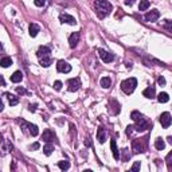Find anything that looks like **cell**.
Segmentation results:
<instances>
[{
    "instance_id": "7a4b0ae2",
    "label": "cell",
    "mask_w": 172,
    "mask_h": 172,
    "mask_svg": "<svg viewBox=\"0 0 172 172\" xmlns=\"http://www.w3.org/2000/svg\"><path fill=\"white\" fill-rule=\"evenodd\" d=\"M136 86H137V79L133 78V77L121 82V89H123V91L125 94H132L134 91V89H136Z\"/></svg>"
},
{
    "instance_id": "5b68a950",
    "label": "cell",
    "mask_w": 172,
    "mask_h": 172,
    "mask_svg": "<svg viewBox=\"0 0 172 172\" xmlns=\"http://www.w3.org/2000/svg\"><path fill=\"white\" fill-rule=\"evenodd\" d=\"M132 149H133L134 153H141V152L145 151V145L143 144V140H140V139L133 140V143H132Z\"/></svg>"
},
{
    "instance_id": "9a60e30c",
    "label": "cell",
    "mask_w": 172,
    "mask_h": 172,
    "mask_svg": "<svg viewBox=\"0 0 172 172\" xmlns=\"http://www.w3.org/2000/svg\"><path fill=\"white\" fill-rule=\"evenodd\" d=\"M41 31V28H39V26L36 23H31L28 26V32H30V36H32V38H35L36 35H38V32Z\"/></svg>"
},
{
    "instance_id": "ab89813d",
    "label": "cell",
    "mask_w": 172,
    "mask_h": 172,
    "mask_svg": "<svg viewBox=\"0 0 172 172\" xmlns=\"http://www.w3.org/2000/svg\"><path fill=\"white\" fill-rule=\"evenodd\" d=\"M39 147H41V145H39V143H34L31 145V149H39Z\"/></svg>"
},
{
    "instance_id": "7c38bea8",
    "label": "cell",
    "mask_w": 172,
    "mask_h": 172,
    "mask_svg": "<svg viewBox=\"0 0 172 172\" xmlns=\"http://www.w3.org/2000/svg\"><path fill=\"white\" fill-rule=\"evenodd\" d=\"M79 38H81V34H79V32H73L70 35V38H69V44H70L71 49H75V46L79 42Z\"/></svg>"
},
{
    "instance_id": "4fadbf2b",
    "label": "cell",
    "mask_w": 172,
    "mask_h": 172,
    "mask_svg": "<svg viewBox=\"0 0 172 172\" xmlns=\"http://www.w3.org/2000/svg\"><path fill=\"white\" fill-rule=\"evenodd\" d=\"M50 54H51V50H50L47 46H41L39 50L36 51V55H38L39 59L44 58V57H50Z\"/></svg>"
},
{
    "instance_id": "3957f363",
    "label": "cell",
    "mask_w": 172,
    "mask_h": 172,
    "mask_svg": "<svg viewBox=\"0 0 172 172\" xmlns=\"http://www.w3.org/2000/svg\"><path fill=\"white\" fill-rule=\"evenodd\" d=\"M159 121H160V124H161L163 128H168V126L172 124V117H171V114H169L168 112H164V113H161Z\"/></svg>"
},
{
    "instance_id": "603a6c76",
    "label": "cell",
    "mask_w": 172,
    "mask_h": 172,
    "mask_svg": "<svg viewBox=\"0 0 172 172\" xmlns=\"http://www.w3.org/2000/svg\"><path fill=\"white\" fill-rule=\"evenodd\" d=\"M27 125H28V129H30V134H31V136H38L39 134V129H38V126L36 125H32V124H28L27 123Z\"/></svg>"
},
{
    "instance_id": "52a82bcc",
    "label": "cell",
    "mask_w": 172,
    "mask_h": 172,
    "mask_svg": "<svg viewBox=\"0 0 172 172\" xmlns=\"http://www.w3.org/2000/svg\"><path fill=\"white\" fill-rule=\"evenodd\" d=\"M149 126H151V124L147 121L145 118H141L140 121H137L136 123V126H134V129H136L137 132H143V131H147V129H149Z\"/></svg>"
},
{
    "instance_id": "83f0119b",
    "label": "cell",
    "mask_w": 172,
    "mask_h": 172,
    "mask_svg": "<svg viewBox=\"0 0 172 172\" xmlns=\"http://www.w3.org/2000/svg\"><path fill=\"white\" fill-rule=\"evenodd\" d=\"M0 65H1V67H8L12 65V59L9 58V57H4V58L0 61Z\"/></svg>"
},
{
    "instance_id": "4316f807",
    "label": "cell",
    "mask_w": 172,
    "mask_h": 172,
    "mask_svg": "<svg viewBox=\"0 0 172 172\" xmlns=\"http://www.w3.org/2000/svg\"><path fill=\"white\" fill-rule=\"evenodd\" d=\"M53 151H54V147L51 145L50 143H47L46 145L43 147V152H44V155H46V156H50V155L53 153Z\"/></svg>"
},
{
    "instance_id": "60d3db41",
    "label": "cell",
    "mask_w": 172,
    "mask_h": 172,
    "mask_svg": "<svg viewBox=\"0 0 172 172\" xmlns=\"http://www.w3.org/2000/svg\"><path fill=\"white\" fill-rule=\"evenodd\" d=\"M134 3V0H125V4L126 6H132Z\"/></svg>"
},
{
    "instance_id": "ba28073f",
    "label": "cell",
    "mask_w": 172,
    "mask_h": 172,
    "mask_svg": "<svg viewBox=\"0 0 172 172\" xmlns=\"http://www.w3.org/2000/svg\"><path fill=\"white\" fill-rule=\"evenodd\" d=\"M57 69H58L59 73H70L71 71V66L67 63L66 61H58V63H57Z\"/></svg>"
},
{
    "instance_id": "6da1fadb",
    "label": "cell",
    "mask_w": 172,
    "mask_h": 172,
    "mask_svg": "<svg viewBox=\"0 0 172 172\" xmlns=\"http://www.w3.org/2000/svg\"><path fill=\"white\" fill-rule=\"evenodd\" d=\"M94 6H96L97 12L99 14V18H104V16L109 15L112 11V4L108 0H96Z\"/></svg>"
},
{
    "instance_id": "f1b7e54d",
    "label": "cell",
    "mask_w": 172,
    "mask_h": 172,
    "mask_svg": "<svg viewBox=\"0 0 172 172\" xmlns=\"http://www.w3.org/2000/svg\"><path fill=\"white\" fill-rule=\"evenodd\" d=\"M58 167L62 169V171H66V169L70 168V163H69V161L62 160V161H59V163H58Z\"/></svg>"
},
{
    "instance_id": "836d02e7",
    "label": "cell",
    "mask_w": 172,
    "mask_h": 172,
    "mask_svg": "<svg viewBox=\"0 0 172 172\" xmlns=\"http://www.w3.org/2000/svg\"><path fill=\"white\" fill-rule=\"evenodd\" d=\"M34 3H35L36 7H43L44 4H46V0H35Z\"/></svg>"
},
{
    "instance_id": "cb8c5ba5",
    "label": "cell",
    "mask_w": 172,
    "mask_h": 172,
    "mask_svg": "<svg viewBox=\"0 0 172 172\" xmlns=\"http://www.w3.org/2000/svg\"><path fill=\"white\" fill-rule=\"evenodd\" d=\"M151 3H149V0H140V6H139V9L140 11H147L149 8Z\"/></svg>"
},
{
    "instance_id": "30bf717a",
    "label": "cell",
    "mask_w": 172,
    "mask_h": 172,
    "mask_svg": "<svg viewBox=\"0 0 172 172\" xmlns=\"http://www.w3.org/2000/svg\"><path fill=\"white\" fill-rule=\"evenodd\" d=\"M59 20H61L62 23H67V24H71V26H74V24L77 23L75 18L71 16V15H69V14H61L59 15Z\"/></svg>"
},
{
    "instance_id": "8fae6325",
    "label": "cell",
    "mask_w": 172,
    "mask_h": 172,
    "mask_svg": "<svg viewBox=\"0 0 172 172\" xmlns=\"http://www.w3.org/2000/svg\"><path fill=\"white\" fill-rule=\"evenodd\" d=\"M42 140L46 141V143H51L53 140H55V133L51 129H46L42 134Z\"/></svg>"
},
{
    "instance_id": "277c9868",
    "label": "cell",
    "mask_w": 172,
    "mask_h": 172,
    "mask_svg": "<svg viewBox=\"0 0 172 172\" xmlns=\"http://www.w3.org/2000/svg\"><path fill=\"white\" fill-rule=\"evenodd\" d=\"M98 54H99L101 59L105 62V63H110V62L114 61V55L112 53H109V51H105V50H102V49H98Z\"/></svg>"
},
{
    "instance_id": "9c48e42d",
    "label": "cell",
    "mask_w": 172,
    "mask_h": 172,
    "mask_svg": "<svg viewBox=\"0 0 172 172\" xmlns=\"http://www.w3.org/2000/svg\"><path fill=\"white\" fill-rule=\"evenodd\" d=\"M67 85H69V90L70 91H77L81 88V81H79V78H71L67 81Z\"/></svg>"
},
{
    "instance_id": "e575fe53",
    "label": "cell",
    "mask_w": 172,
    "mask_h": 172,
    "mask_svg": "<svg viewBox=\"0 0 172 172\" xmlns=\"http://www.w3.org/2000/svg\"><path fill=\"white\" fill-rule=\"evenodd\" d=\"M157 83L160 85V86H164V85H165V78H164V77H159Z\"/></svg>"
},
{
    "instance_id": "f546056e",
    "label": "cell",
    "mask_w": 172,
    "mask_h": 172,
    "mask_svg": "<svg viewBox=\"0 0 172 172\" xmlns=\"http://www.w3.org/2000/svg\"><path fill=\"white\" fill-rule=\"evenodd\" d=\"M167 165H168V169H172V152H169L168 155H167Z\"/></svg>"
},
{
    "instance_id": "74e56055",
    "label": "cell",
    "mask_w": 172,
    "mask_h": 172,
    "mask_svg": "<svg viewBox=\"0 0 172 172\" xmlns=\"http://www.w3.org/2000/svg\"><path fill=\"white\" fill-rule=\"evenodd\" d=\"M28 110L30 112H35L36 110V104H34V105H28Z\"/></svg>"
},
{
    "instance_id": "ffe728a7",
    "label": "cell",
    "mask_w": 172,
    "mask_h": 172,
    "mask_svg": "<svg viewBox=\"0 0 172 172\" xmlns=\"http://www.w3.org/2000/svg\"><path fill=\"white\" fill-rule=\"evenodd\" d=\"M155 148L157 149V151H163V149L165 148V143H164L163 139H160V137H159V139H156V140H155Z\"/></svg>"
},
{
    "instance_id": "d6986e66",
    "label": "cell",
    "mask_w": 172,
    "mask_h": 172,
    "mask_svg": "<svg viewBox=\"0 0 172 172\" xmlns=\"http://www.w3.org/2000/svg\"><path fill=\"white\" fill-rule=\"evenodd\" d=\"M6 96L8 97V101H9V105L11 106H15L19 104V98L16 96H14V94H11V93H6Z\"/></svg>"
},
{
    "instance_id": "44dd1931",
    "label": "cell",
    "mask_w": 172,
    "mask_h": 172,
    "mask_svg": "<svg viewBox=\"0 0 172 172\" xmlns=\"http://www.w3.org/2000/svg\"><path fill=\"white\" fill-rule=\"evenodd\" d=\"M99 83H101V86L104 89H109L112 85V79L109 78V77H104V78H101V82H99Z\"/></svg>"
},
{
    "instance_id": "1f68e13d",
    "label": "cell",
    "mask_w": 172,
    "mask_h": 172,
    "mask_svg": "<svg viewBox=\"0 0 172 172\" xmlns=\"http://www.w3.org/2000/svg\"><path fill=\"white\" fill-rule=\"evenodd\" d=\"M140 167H141V163L140 161H136V163L133 164V167H132V172H136V171H139V169H140Z\"/></svg>"
},
{
    "instance_id": "f35d334b",
    "label": "cell",
    "mask_w": 172,
    "mask_h": 172,
    "mask_svg": "<svg viewBox=\"0 0 172 172\" xmlns=\"http://www.w3.org/2000/svg\"><path fill=\"white\" fill-rule=\"evenodd\" d=\"M123 152H124V160H128V149H123Z\"/></svg>"
},
{
    "instance_id": "7402d4cb",
    "label": "cell",
    "mask_w": 172,
    "mask_h": 172,
    "mask_svg": "<svg viewBox=\"0 0 172 172\" xmlns=\"http://www.w3.org/2000/svg\"><path fill=\"white\" fill-rule=\"evenodd\" d=\"M39 62H41V66L49 67L50 65L53 63V59H51V57H44V58H41V59H39Z\"/></svg>"
},
{
    "instance_id": "d6a6232c",
    "label": "cell",
    "mask_w": 172,
    "mask_h": 172,
    "mask_svg": "<svg viewBox=\"0 0 172 172\" xmlns=\"http://www.w3.org/2000/svg\"><path fill=\"white\" fill-rule=\"evenodd\" d=\"M54 89H55V90H61V89H62V82L61 81L54 82Z\"/></svg>"
},
{
    "instance_id": "8992f818",
    "label": "cell",
    "mask_w": 172,
    "mask_h": 172,
    "mask_svg": "<svg viewBox=\"0 0 172 172\" xmlns=\"http://www.w3.org/2000/svg\"><path fill=\"white\" fill-rule=\"evenodd\" d=\"M145 20L147 22H151V23H153V22H156L159 18H160V12L157 11V9H152V11H149L148 14H145Z\"/></svg>"
},
{
    "instance_id": "484cf974",
    "label": "cell",
    "mask_w": 172,
    "mask_h": 172,
    "mask_svg": "<svg viewBox=\"0 0 172 172\" xmlns=\"http://www.w3.org/2000/svg\"><path fill=\"white\" fill-rule=\"evenodd\" d=\"M168 99H169V97H168V94L167 93H160L157 96V101L160 102V104H165V102H168Z\"/></svg>"
},
{
    "instance_id": "ac0fdd59",
    "label": "cell",
    "mask_w": 172,
    "mask_h": 172,
    "mask_svg": "<svg viewBox=\"0 0 172 172\" xmlns=\"http://www.w3.org/2000/svg\"><path fill=\"white\" fill-rule=\"evenodd\" d=\"M110 148H112V152H113V157L116 160H118L120 153H118V149H117V145H116V140H110Z\"/></svg>"
},
{
    "instance_id": "d4e9b609",
    "label": "cell",
    "mask_w": 172,
    "mask_h": 172,
    "mask_svg": "<svg viewBox=\"0 0 172 172\" xmlns=\"http://www.w3.org/2000/svg\"><path fill=\"white\" fill-rule=\"evenodd\" d=\"M131 117H132V120H133L134 123H137V121H140V120L143 118L144 116H143V114L140 113V112H137V110H133V112H132V113H131Z\"/></svg>"
},
{
    "instance_id": "d590c367",
    "label": "cell",
    "mask_w": 172,
    "mask_h": 172,
    "mask_svg": "<svg viewBox=\"0 0 172 172\" xmlns=\"http://www.w3.org/2000/svg\"><path fill=\"white\" fill-rule=\"evenodd\" d=\"M133 129H134V126H132V125H129V126H126V134H131L132 132H133Z\"/></svg>"
},
{
    "instance_id": "8d00e7d4",
    "label": "cell",
    "mask_w": 172,
    "mask_h": 172,
    "mask_svg": "<svg viewBox=\"0 0 172 172\" xmlns=\"http://www.w3.org/2000/svg\"><path fill=\"white\" fill-rule=\"evenodd\" d=\"M16 91H18L19 94H26L27 93L26 89H23V88H16Z\"/></svg>"
},
{
    "instance_id": "4dcf8cb0",
    "label": "cell",
    "mask_w": 172,
    "mask_h": 172,
    "mask_svg": "<svg viewBox=\"0 0 172 172\" xmlns=\"http://www.w3.org/2000/svg\"><path fill=\"white\" fill-rule=\"evenodd\" d=\"M164 28L167 31L172 32V20H164Z\"/></svg>"
},
{
    "instance_id": "2e32d148",
    "label": "cell",
    "mask_w": 172,
    "mask_h": 172,
    "mask_svg": "<svg viewBox=\"0 0 172 172\" xmlns=\"http://www.w3.org/2000/svg\"><path fill=\"white\" fill-rule=\"evenodd\" d=\"M155 94H156V90H155V86H149L145 90L143 91V96L147 97V98H155Z\"/></svg>"
},
{
    "instance_id": "e0dca14e",
    "label": "cell",
    "mask_w": 172,
    "mask_h": 172,
    "mask_svg": "<svg viewBox=\"0 0 172 172\" xmlns=\"http://www.w3.org/2000/svg\"><path fill=\"white\" fill-rule=\"evenodd\" d=\"M22 79H23V73L22 71H15L14 74L11 75V81L14 82V83H18V82H20Z\"/></svg>"
},
{
    "instance_id": "5bb4252c",
    "label": "cell",
    "mask_w": 172,
    "mask_h": 172,
    "mask_svg": "<svg viewBox=\"0 0 172 172\" xmlns=\"http://www.w3.org/2000/svg\"><path fill=\"white\" fill-rule=\"evenodd\" d=\"M106 139H108V133H106V131L104 128H98V131H97V140H98V143L104 144L106 141Z\"/></svg>"
}]
</instances>
